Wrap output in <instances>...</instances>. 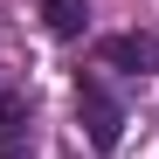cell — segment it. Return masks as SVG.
I'll return each mask as SVG.
<instances>
[{"label":"cell","instance_id":"cell-1","mask_svg":"<svg viewBox=\"0 0 159 159\" xmlns=\"http://www.w3.org/2000/svg\"><path fill=\"white\" fill-rule=\"evenodd\" d=\"M76 118H83V131H90V145H97V152H111V145H118V131H125L118 97L104 90L97 76H83V83H76Z\"/></svg>","mask_w":159,"mask_h":159},{"label":"cell","instance_id":"cell-3","mask_svg":"<svg viewBox=\"0 0 159 159\" xmlns=\"http://www.w3.org/2000/svg\"><path fill=\"white\" fill-rule=\"evenodd\" d=\"M0 152L7 159L28 152V104H21L14 90H0Z\"/></svg>","mask_w":159,"mask_h":159},{"label":"cell","instance_id":"cell-2","mask_svg":"<svg viewBox=\"0 0 159 159\" xmlns=\"http://www.w3.org/2000/svg\"><path fill=\"white\" fill-rule=\"evenodd\" d=\"M104 62L145 76V69H159V42H152V35H111V42H104Z\"/></svg>","mask_w":159,"mask_h":159},{"label":"cell","instance_id":"cell-4","mask_svg":"<svg viewBox=\"0 0 159 159\" xmlns=\"http://www.w3.org/2000/svg\"><path fill=\"white\" fill-rule=\"evenodd\" d=\"M42 21H48V35H83V21H90V0H42Z\"/></svg>","mask_w":159,"mask_h":159}]
</instances>
